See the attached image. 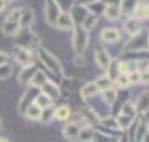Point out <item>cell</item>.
I'll return each instance as SVG.
<instances>
[{"mask_svg":"<svg viewBox=\"0 0 149 142\" xmlns=\"http://www.w3.org/2000/svg\"><path fill=\"white\" fill-rule=\"evenodd\" d=\"M20 15H22V8H17V10L8 13V17L2 23V33L3 35H17L18 33V30H20V23H18Z\"/></svg>","mask_w":149,"mask_h":142,"instance_id":"cell-1","label":"cell"},{"mask_svg":"<svg viewBox=\"0 0 149 142\" xmlns=\"http://www.w3.org/2000/svg\"><path fill=\"white\" fill-rule=\"evenodd\" d=\"M71 43H73V50L78 53V55L85 51V48L88 46V32H86L83 26L78 25L76 28H74L73 42H71Z\"/></svg>","mask_w":149,"mask_h":142,"instance_id":"cell-2","label":"cell"},{"mask_svg":"<svg viewBox=\"0 0 149 142\" xmlns=\"http://www.w3.org/2000/svg\"><path fill=\"white\" fill-rule=\"evenodd\" d=\"M40 56H42V61L47 64V68L50 69V71L58 73V74L63 73V68H61L60 61L56 60V56H53L50 51H47V50H40Z\"/></svg>","mask_w":149,"mask_h":142,"instance_id":"cell-3","label":"cell"},{"mask_svg":"<svg viewBox=\"0 0 149 142\" xmlns=\"http://www.w3.org/2000/svg\"><path fill=\"white\" fill-rule=\"evenodd\" d=\"M17 43H18V46L27 48L28 50V48H37L38 45H40V40H38V37L33 35L32 32H23V33H20Z\"/></svg>","mask_w":149,"mask_h":142,"instance_id":"cell-4","label":"cell"},{"mask_svg":"<svg viewBox=\"0 0 149 142\" xmlns=\"http://www.w3.org/2000/svg\"><path fill=\"white\" fill-rule=\"evenodd\" d=\"M58 15H60L58 3H56L55 0H48L47 5H45V18H47V21L52 23V25H55V20H56Z\"/></svg>","mask_w":149,"mask_h":142,"instance_id":"cell-5","label":"cell"},{"mask_svg":"<svg viewBox=\"0 0 149 142\" xmlns=\"http://www.w3.org/2000/svg\"><path fill=\"white\" fill-rule=\"evenodd\" d=\"M55 26L58 30H68V28H73L74 26V21L68 12H60V15L55 20Z\"/></svg>","mask_w":149,"mask_h":142,"instance_id":"cell-6","label":"cell"},{"mask_svg":"<svg viewBox=\"0 0 149 142\" xmlns=\"http://www.w3.org/2000/svg\"><path fill=\"white\" fill-rule=\"evenodd\" d=\"M13 53H15L17 63H20L22 66H28V64H32V53H30V50L22 48V46H17L15 50H13Z\"/></svg>","mask_w":149,"mask_h":142,"instance_id":"cell-7","label":"cell"},{"mask_svg":"<svg viewBox=\"0 0 149 142\" xmlns=\"http://www.w3.org/2000/svg\"><path fill=\"white\" fill-rule=\"evenodd\" d=\"M35 73H37V68H35V66H32V64L23 66V69H22L20 74H18V84L27 86V84L32 81V78L35 76Z\"/></svg>","mask_w":149,"mask_h":142,"instance_id":"cell-8","label":"cell"},{"mask_svg":"<svg viewBox=\"0 0 149 142\" xmlns=\"http://www.w3.org/2000/svg\"><path fill=\"white\" fill-rule=\"evenodd\" d=\"M35 21V13H33L32 8H22V15H20V28H28V26L33 25Z\"/></svg>","mask_w":149,"mask_h":142,"instance_id":"cell-9","label":"cell"},{"mask_svg":"<svg viewBox=\"0 0 149 142\" xmlns=\"http://www.w3.org/2000/svg\"><path fill=\"white\" fill-rule=\"evenodd\" d=\"M42 93L43 94H47L50 99L53 101V99H58L60 98V89H58V86H55L53 83H50V81H47L45 84H42Z\"/></svg>","mask_w":149,"mask_h":142,"instance_id":"cell-10","label":"cell"},{"mask_svg":"<svg viewBox=\"0 0 149 142\" xmlns=\"http://www.w3.org/2000/svg\"><path fill=\"white\" fill-rule=\"evenodd\" d=\"M78 132H80V126H78L76 122H70V124H66V126L63 127V136H65V139H68V141H76Z\"/></svg>","mask_w":149,"mask_h":142,"instance_id":"cell-11","label":"cell"},{"mask_svg":"<svg viewBox=\"0 0 149 142\" xmlns=\"http://www.w3.org/2000/svg\"><path fill=\"white\" fill-rule=\"evenodd\" d=\"M124 32L129 33L131 37L138 35L141 32V21L136 20V18H128V20L124 21Z\"/></svg>","mask_w":149,"mask_h":142,"instance_id":"cell-12","label":"cell"},{"mask_svg":"<svg viewBox=\"0 0 149 142\" xmlns=\"http://www.w3.org/2000/svg\"><path fill=\"white\" fill-rule=\"evenodd\" d=\"M101 40L104 43H116L119 42V32L116 28H104L101 32Z\"/></svg>","mask_w":149,"mask_h":142,"instance_id":"cell-13","label":"cell"},{"mask_svg":"<svg viewBox=\"0 0 149 142\" xmlns=\"http://www.w3.org/2000/svg\"><path fill=\"white\" fill-rule=\"evenodd\" d=\"M95 61L98 63V66L108 68V64L111 63V58H109V55H108L106 50H96L95 51Z\"/></svg>","mask_w":149,"mask_h":142,"instance_id":"cell-14","label":"cell"},{"mask_svg":"<svg viewBox=\"0 0 149 142\" xmlns=\"http://www.w3.org/2000/svg\"><path fill=\"white\" fill-rule=\"evenodd\" d=\"M133 18H136V20L149 18V3H138L133 10Z\"/></svg>","mask_w":149,"mask_h":142,"instance_id":"cell-15","label":"cell"},{"mask_svg":"<svg viewBox=\"0 0 149 142\" xmlns=\"http://www.w3.org/2000/svg\"><path fill=\"white\" fill-rule=\"evenodd\" d=\"M103 15L106 17L108 20H118L119 15H121V8H119V5H116V3H109V5L104 8Z\"/></svg>","mask_w":149,"mask_h":142,"instance_id":"cell-16","label":"cell"},{"mask_svg":"<svg viewBox=\"0 0 149 142\" xmlns=\"http://www.w3.org/2000/svg\"><path fill=\"white\" fill-rule=\"evenodd\" d=\"M33 104L38 106V107L43 111V109H48V107L52 106V99H50L47 94H43V93H38L37 98L33 99Z\"/></svg>","mask_w":149,"mask_h":142,"instance_id":"cell-17","label":"cell"},{"mask_svg":"<svg viewBox=\"0 0 149 142\" xmlns=\"http://www.w3.org/2000/svg\"><path fill=\"white\" fill-rule=\"evenodd\" d=\"M93 136H95V131H93L91 127H83V129H80V132H78L76 141H80V142H91V141H93Z\"/></svg>","mask_w":149,"mask_h":142,"instance_id":"cell-18","label":"cell"},{"mask_svg":"<svg viewBox=\"0 0 149 142\" xmlns=\"http://www.w3.org/2000/svg\"><path fill=\"white\" fill-rule=\"evenodd\" d=\"M81 98L83 99H88V98H91V96H95L96 93H98V88H96L95 83H86L83 88H81Z\"/></svg>","mask_w":149,"mask_h":142,"instance_id":"cell-19","label":"cell"},{"mask_svg":"<svg viewBox=\"0 0 149 142\" xmlns=\"http://www.w3.org/2000/svg\"><path fill=\"white\" fill-rule=\"evenodd\" d=\"M136 111H139V112H146V111H149V94L148 93H144V94H141V98L138 99V103H136Z\"/></svg>","mask_w":149,"mask_h":142,"instance_id":"cell-20","label":"cell"},{"mask_svg":"<svg viewBox=\"0 0 149 142\" xmlns=\"http://www.w3.org/2000/svg\"><path fill=\"white\" fill-rule=\"evenodd\" d=\"M25 114H27L28 119H33V121H38L40 119V116H42V109L38 107V106L32 104V106H28L27 111H25Z\"/></svg>","mask_w":149,"mask_h":142,"instance_id":"cell-21","label":"cell"},{"mask_svg":"<svg viewBox=\"0 0 149 142\" xmlns=\"http://www.w3.org/2000/svg\"><path fill=\"white\" fill-rule=\"evenodd\" d=\"M70 114H71V111H70L68 106H60L58 109L53 111V116L56 117V119H60V121H65V119H68Z\"/></svg>","mask_w":149,"mask_h":142,"instance_id":"cell-22","label":"cell"},{"mask_svg":"<svg viewBox=\"0 0 149 142\" xmlns=\"http://www.w3.org/2000/svg\"><path fill=\"white\" fill-rule=\"evenodd\" d=\"M47 83V76L42 73V71H38L37 69V73H35V76L32 78V81H30V84H32L33 88H42V84Z\"/></svg>","mask_w":149,"mask_h":142,"instance_id":"cell-23","label":"cell"},{"mask_svg":"<svg viewBox=\"0 0 149 142\" xmlns=\"http://www.w3.org/2000/svg\"><path fill=\"white\" fill-rule=\"evenodd\" d=\"M95 25H96V15H95V13H88V15L85 17V20H83V23H81L80 26H83L86 32H88V30H91Z\"/></svg>","mask_w":149,"mask_h":142,"instance_id":"cell-24","label":"cell"},{"mask_svg":"<svg viewBox=\"0 0 149 142\" xmlns=\"http://www.w3.org/2000/svg\"><path fill=\"white\" fill-rule=\"evenodd\" d=\"M96 88L98 89H101V91H106L111 88V79L108 78V76H101V78H98L96 79Z\"/></svg>","mask_w":149,"mask_h":142,"instance_id":"cell-25","label":"cell"},{"mask_svg":"<svg viewBox=\"0 0 149 142\" xmlns=\"http://www.w3.org/2000/svg\"><path fill=\"white\" fill-rule=\"evenodd\" d=\"M136 7V0H121V13H131Z\"/></svg>","mask_w":149,"mask_h":142,"instance_id":"cell-26","label":"cell"},{"mask_svg":"<svg viewBox=\"0 0 149 142\" xmlns=\"http://www.w3.org/2000/svg\"><path fill=\"white\" fill-rule=\"evenodd\" d=\"M114 99H116V91L114 89H106V91H103V101L104 103H108V104H113L114 103Z\"/></svg>","mask_w":149,"mask_h":142,"instance_id":"cell-27","label":"cell"},{"mask_svg":"<svg viewBox=\"0 0 149 142\" xmlns=\"http://www.w3.org/2000/svg\"><path fill=\"white\" fill-rule=\"evenodd\" d=\"M121 114H124V116H131L134 117V114H136V107H134V103H126V104L123 106V109H121Z\"/></svg>","mask_w":149,"mask_h":142,"instance_id":"cell-28","label":"cell"},{"mask_svg":"<svg viewBox=\"0 0 149 142\" xmlns=\"http://www.w3.org/2000/svg\"><path fill=\"white\" fill-rule=\"evenodd\" d=\"M116 83L119 88H128L129 86V78H128V73H123V74H118L116 76Z\"/></svg>","mask_w":149,"mask_h":142,"instance_id":"cell-29","label":"cell"},{"mask_svg":"<svg viewBox=\"0 0 149 142\" xmlns=\"http://www.w3.org/2000/svg\"><path fill=\"white\" fill-rule=\"evenodd\" d=\"M129 84H141V71H131L128 73Z\"/></svg>","mask_w":149,"mask_h":142,"instance_id":"cell-30","label":"cell"},{"mask_svg":"<svg viewBox=\"0 0 149 142\" xmlns=\"http://www.w3.org/2000/svg\"><path fill=\"white\" fill-rule=\"evenodd\" d=\"M12 74L10 64H0V79H7Z\"/></svg>","mask_w":149,"mask_h":142,"instance_id":"cell-31","label":"cell"},{"mask_svg":"<svg viewBox=\"0 0 149 142\" xmlns=\"http://www.w3.org/2000/svg\"><path fill=\"white\" fill-rule=\"evenodd\" d=\"M131 121H133V117L131 116H124V114H121L119 119H118V124H119L121 129H124V127H128L129 124H131Z\"/></svg>","mask_w":149,"mask_h":142,"instance_id":"cell-32","label":"cell"},{"mask_svg":"<svg viewBox=\"0 0 149 142\" xmlns=\"http://www.w3.org/2000/svg\"><path fill=\"white\" fill-rule=\"evenodd\" d=\"M103 124H104V126H108V127H111V129H121V127H119V124H118V121H114V119H103Z\"/></svg>","mask_w":149,"mask_h":142,"instance_id":"cell-33","label":"cell"},{"mask_svg":"<svg viewBox=\"0 0 149 142\" xmlns=\"http://www.w3.org/2000/svg\"><path fill=\"white\" fill-rule=\"evenodd\" d=\"M8 61H10V56L5 51H0V64H8Z\"/></svg>","mask_w":149,"mask_h":142,"instance_id":"cell-34","label":"cell"},{"mask_svg":"<svg viewBox=\"0 0 149 142\" xmlns=\"http://www.w3.org/2000/svg\"><path fill=\"white\" fill-rule=\"evenodd\" d=\"M146 81L149 83V73L144 69V71H141V83H146Z\"/></svg>","mask_w":149,"mask_h":142,"instance_id":"cell-35","label":"cell"},{"mask_svg":"<svg viewBox=\"0 0 149 142\" xmlns=\"http://www.w3.org/2000/svg\"><path fill=\"white\" fill-rule=\"evenodd\" d=\"M74 63H76V64H83V63H85V60H83V56H80V55H76V56H74Z\"/></svg>","mask_w":149,"mask_h":142,"instance_id":"cell-36","label":"cell"},{"mask_svg":"<svg viewBox=\"0 0 149 142\" xmlns=\"http://www.w3.org/2000/svg\"><path fill=\"white\" fill-rule=\"evenodd\" d=\"M7 7V0H0V12H3Z\"/></svg>","mask_w":149,"mask_h":142,"instance_id":"cell-37","label":"cell"},{"mask_svg":"<svg viewBox=\"0 0 149 142\" xmlns=\"http://www.w3.org/2000/svg\"><path fill=\"white\" fill-rule=\"evenodd\" d=\"M143 137H144V139H143L144 142H149V134H148V132H144V136H143Z\"/></svg>","mask_w":149,"mask_h":142,"instance_id":"cell-38","label":"cell"},{"mask_svg":"<svg viewBox=\"0 0 149 142\" xmlns=\"http://www.w3.org/2000/svg\"><path fill=\"white\" fill-rule=\"evenodd\" d=\"M0 142H8L7 139H3V137H0Z\"/></svg>","mask_w":149,"mask_h":142,"instance_id":"cell-39","label":"cell"},{"mask_svg":"<svg viewBox=\"0 0 149 142\" xmlns=\"http://www.w3.org/2000/svg\"><path fill=\"white\" fill-rule=\"evenodd\" d=\"M146 71H148V73H149V63H148V66H146Z\"/></svg>","mask_w":149,"mask_h":142,"instance_id":"cell-40","label":"cell"}]
</instances>
